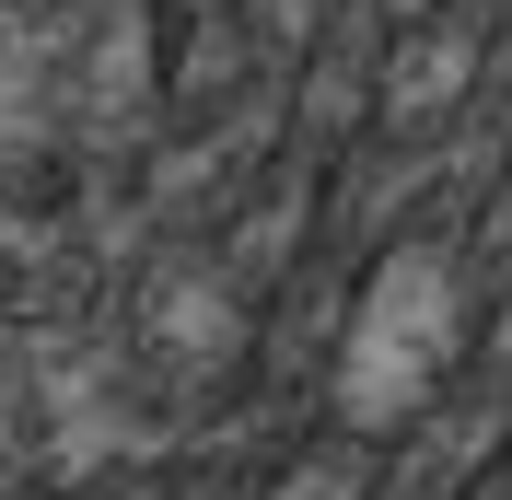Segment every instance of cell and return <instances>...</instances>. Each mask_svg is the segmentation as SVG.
I'll use <instances>...</instances> for the list:
<instances>
[{"label": "cell", "instance_id": "obj_1", "mask_svg": "<svg viewBox=\"0 0 512 500\" xmlns=\"http://www.w3.org/2000/svg\"><path fill=\"white\" fill-rule=\"evenodd\" d=\"M478 256L443 233H396L361 268L350 314H338V361H326V419L373 442H408L431 407L454 396V361L478 349Z\"/></svg>", "mask_w": 512, "mask_h": 500}]
</instances>
